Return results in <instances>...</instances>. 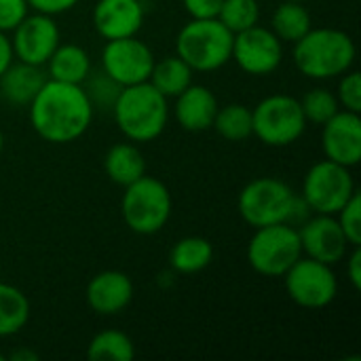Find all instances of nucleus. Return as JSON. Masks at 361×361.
I'll return each mask as SVG.
<instances>
[{"label":"nucleus","mask_w":361,"mask_h":361,"mask_svg":"<svg viewBox=\"0 0 361 361\" xmlns=\"http://www.w3.org/2000/svg\"><path fill=\"white\" fill-rule=\"evenodd\" d=\"M27 114L40 140L49 144H72L89 131L95 108L82 85L47 78L30 102Z\"/></svg>","instance_id":"1"},{"label":"nucleus","mask_w":361,"mask_h":361,"mask_svg":"<svg viewBox=\"0 0 361 361\" xmlns=\"http://www.w3.org/2000/svg\"><path fill=\"white\" fill-rule=\"evenodd\" d=\"M296 70L311 80H332L349 72L357 57L351 34L338 27H311L292 44Z\"/></svg>","instance_id":"2"},{"label":"nucleus","mask_w":361,"mask_h":361,"mask_svg":"<svg viewBox=\"0 0 361 361\" xmlns=\"http://www.w3.org/2000/svg\"><path fill=\"white\" fill-rule=\"evenodd\" d=\"M112 116L125 140L146 144L163 135L169 125L171 108L169 99L146 80L121 89L112 106Z\"/></svg>","instance_id":"3"},{"label":"nucleus","mask_w":361,"mask_h":361,"mask_svg":"<svg viewBox=\"0 0 361 361\" xmlns=\"http://www.w3.org/2000/svg\"><path fill=\"white\" fill-rule=\"evenodd\" d=\"M298 205L300 195L294 192L288 182L273 176H260L250 180L237 197L239 216L252 228L279 222L292 224Z\"/></svg>","instance_id":"4"},{"label":"nucleus","mask_w":361,"mask_h":361,"mask_svg":"<svg viewBox=\"0 0 361 361\" xmlns=\"http://www.w3.org/2000/svg\"><path fill=\"white\" fill-rule=\"evenodd\" d=\"M233 36L220 19H190L176 36V55L195 72H216L231 61Z\"/></svg>","instance_id":"5"},{"label":"nucleus","mask_w":361,"mask_h":361,"mask_svg":"<svg viewBox=\"0 0 361 361\" xmlns=\"http://www.w3.org/2000/svg\"><path fill=\"white\" fill-rule=\"evenodd\" d=\"M171 212L173 199L169 188L161 180L144 173L142 178L125 186L121 199V216L131 233L142 237L161 233L167 226Z\"/></svg>","instance_id":"6"},{"label":"nucleus","mask_w":361,"mask_h":361,"mask_svg":"<svg viewBox=\"0 0 361 361\" xmlns=\"http://www.w3.org/2000/svg\"><path fill=\"white\" fill-rule=\"evenodd\" d=\"M309 123L305 118L300 99L288 93H273L252 108V135L264 146L286 148L296 144Z\"/></svg>","instance_id":"7"},{"label":"nucleus","mask_w":361,"mask_h":361,"mask_svg":"<svg viewBox=\"0 0 361 361\" xmlns=\"http://www.w3.org/2000/svg\"><path fill=\"white\" fill-rule=\"evenodd\" d=\"M245 256L258 275L269 279L283 277L286 271L302 256L298 228L286 222L254 228Z\"/></svg>","instance_id":"8"},{"label":"nucleus","mask_w":361,"mask_h":361,"mask_svg":"<svg viewBox=\"0 0 361 361\" xmlns=\"http://www.w3.org/2000/svg\"><path fill=\"white\" fill-rule=\"evenodd\" d=\"M355 192L357 186L351 169L330 159H324L309 167L298 195L313 214L336 216Z\"/></svg>","instance_id":"9"},{"label":"nucleus","mask_w":361,"mask_h":361,"mask_svg":"<svg viewBox=\"0 0 361 361\" xmlns=\"http://www.w3.org/2000/svg\"><path fill=\"white\" fill-rule=\"evenodd\" d=\"M281 279L290 300L309 311L326 309L338 296V277L334 267L309 256H300Z\"/></svg>","instance_id":"10"},{"label":"nucleus","mask_w":361,"mask_h":361,"mask_svg":"<svg viewBox=\"0 0 361 361\" xmlns=\"http://www.w3.org/2000/svg\"><path fill=\"white\" fill-rule=\"evenodd\" d=\"M231 61H235L243 74L269 76L283 63V42L271 27L256 23L233 36Z\"/></svg>","instance_id":"11"},{"label":"nucleus","mask_w":361,"mask_h":361,"mask_svg":"<svg viewBox=\"0 0 361 361\" xmlns=\"http://www.w3.org/2000/svg\"><path fill=\"white\" fill-rule=\"evenodd\" d=\"M102 70L121 87L146 82L157 61L152 49L137 36L106 40L102 55Z\"/></svg>","instance_id":"12"},{"label":"nucleus","mask_w":361,"mask_h":361,"mask_svg":"<svg viewBox=\"0 0 361 361\" xmlns=\"http://www.w3.org/2000/svg\"><path fill=\"white\" fill-rule=\"evenodd\" d=\"M8 38H11L13 55L17 61L44 68V63L49 61V57L61 42V32H59L55 17L32 11L11 32Z\"/></svg>","instance_id":"13"},{"label":"nucleus","mask_w":361,"mask_h":361,"mask_svg":"<svg viewBox=\"0 0 361 361\" xmlns=\"http://www.w3.org/2000/svg\"><path fill=\"white\" fill-rule=\"evenodd\" d=\"M298 237H300L302 256L326 262L330 267L343 262L347 252L353 247L349 245L336 216H326V214H311L298 226Z\"/></svg>","instance_id":"14"},{"label":"nucleus","mask_w":361,"mask_h":361,"mask_svg":"<svg viewBox=\"0 0 361 361\" xmlns=\"http://www.w3.org/2000/svg\"><path fill=\"white\" fill-rule=\"evenodd\" d=\"M322 150L324 157L345 165L357 167L361 161V118L360 112L338 110L330 121L322 125Z\"/></svg>","instance_id":"15"},{"label":"nucleus","mask_w":361,"mask_h":361,"mask_svg":"<svg viewBox=\"0 0 361 361\" xmlns=\"http://www.w3.org/2000/svg\"><path fill=\"white\" fill-rule=\"evenodd\" d=\"M144 21V0H97L91 11V23L104 40L137 36Z\"/></svg>","instance_id":"16"},{"label":"nucleus","mask_w":361,"mask_h":361,"mask_svg":"<svg viewBox=\"0 0 361 361\" xmlns=\"http://www.w3.org/2000/svg\"><path fill=\"white\" fill-rule=\"evenodd\" d=\"M133 294L135 288L131 277L123 271L110 269L91 277L85 290V300L93 313L102 317H112L123 313L131 305Z\"/></svg>","instance_id":"17"},{"label":"nucleus","mask_w":361,"mask_h":361,"mask_svg":"<svg viewBox=\"0 0 361 361\" xmlns=\"http://www.w3.org/2000/svg\"><path fill=\"white\" fill-rule=\"evenodd\" d=\"M173 99H176L173 116L184 131L203 133V131L212 129L220 104L209 87L192 82Z\"/></svg>","instance_id":"18"},{"label":"nucleus","mask_w":361,"mask_h":361,"mask_svg":"<svg viewBox=\"0 0 361 361\" xmlns=\"http://www.w3.org/2000/svg\"><path fill=\"white\" fill-rule=\"evenodd\" d=\"M44 82L47 72L42 66L15 59L0 76V99L15 108H27Z\"/></svg>","instance_id":"19"},{"label":"nucleus","mask_w":361,"mask_h":361,"mask_svg":"<svg viewBox=\"0 0 361 361\" xmlns=\"http://www.w3.org/2000/svg\"><path fill=\"white\" fill-rule=\"evenodd\" d=\"M44 68H47L44 70L47 78L59 82H72V85H82L87 76L93 72L89 51L74 42H59V47L53 51Z\"/></svg>","instance_id":"20"},{"label":"nucleus","mask_w":361,"mask_h":361,"mask_svg":"<svg viewBox=\"0 0 361 361\" xmlns=\"http://www.w3.org/2000/svg\"><path fill=\"white\" fill-rule=\"evenodd\" d=\"M104 171L114 184L125 188L146 173L144 152L135 142H118L104 154Z\"/></svg>","instance_id":"21"},{"label":"nucleus","mask_w":361,"mask_h":361,"mask_svg":"<svg viewBox=\"0 0 361 361\" xmlns=\"http://www.w3.org/2000/svg\"><path fill=\"white\" fill-rule=\"evenodd\" d=\"M214 260V245L199 235L182 237L169 250V269L176 275H197L205 271Z\"/></svg>","instance_id":"22"},{"label":"nucleus","mask_w":361,"mask_h":361,"mask_svg":"<svg viewBox=\"0 0 361 361\" xmlns=\"http://www.w3.org/2000/svg\"><path fill=\"white\" fill-rule=\"evenodd\" d=\"M148 82L163 93L167 99L178 97L188 85L195 82V70L178 55H167L163 59H157L150 72Z\"/></svg>","instance_id":"23"},{"label":"nucleus","mask_w":361,"mask_h":361,"mask_svg":"<svg viewBox=\"0 0 361 361\" xmlns=\"http://www.w3.org/2000/svg\"><path fill=\"white\" fill-rule=\"evenodd\" d=\"M273 34L281 42H296L302 38L311 27H313V17L305 2H294V0H283L271 15V25Z\"/></svg>","instance_id":"24"},{"label":"nucleus","mask_w":361,"mask_h":361,"mask_svg":"<svg viewBox=\"0 0 361 361\" xmlns=\"http://www.w3.org/2000/svg\"><path fill=\"white\" fill-rule=\"evenodd\" d=\"M30 313L32 307L27 296L19 288L0 281V338L19 334L27 326Z\"/></svg>","instance_id":"25"},{"label":"nucleus","mask_w":361,"mask_h":361,"mask_svg":"<svg viewBox=\"0 0 361 361\" xmlns=\"http://www.w3.org/2000/svg\"><path fill=\"white\" fill-rule=\"evenodd\" d=\"M87 357L93 361H131L135 357V345L121 330H102L89 341Z\"/></svg>","instance_id":"26"},{"label":"nucleus","mask_w":361,"mask_h":361,"mask_svg":"<svg viewBox=\"0 0 361 361\" xmlns=\"http://www.w3.org/2000/svg\"><path fill=\"white\" fill-rule=\"evenodd\" d=\"M212 129L226 142H243L252 137V108L243 104L220 106Z\"/></svg>","instance_id":"27"},{"label":"nucleus","mask_w":361,"mask_h":361,"mask_svg":"<svg viewBox=\"0 0 361 361\" xmlns=\"http://www.w3.org/2000/svg\"><path fill=\"white\" fill-rule=\"evenodd\" d=\"M218 19L233 32H243L260 23V2L258 0H222Z\"/></svg>","instance_id":"28"},{"label":"nucleus","mask_w":361,"mask_h":361,"mask_svg":"<svg viewBox=\"0 0 361 361\" xmlns=\"http://www.w3.org/2000/svg\"><path fill=\"white\" fill-rule=\"evenodd\" d=\"M300 106H302L307 123H313V125H324L341 110L336 93L326 87H315L307 91L300 99Z\"/></svg>","instance_id":"29"},{"label":"nucleus","mask_w":361,"mask_h":361,"mask_svg":"<svg viewBox=\"0 0 361 361\" xmlns=\"http://www.w3.org/2000/svg\"><path fill=\"white\" fill-rule=\"evenodd\" d=\"M82 89L87 91L93 108H108V110H112V106H114V102H116V97H118L123 87L118 82H114L104 70H97V72H91L87 76V80L82 82Z\"/></svg>","instance_id":"30"},{"label":"nucleus","mask_w":361,"mask_h":361,"mask_svg":"<svg viewBox=\"0 0 361 361\" xmlns=\"http://www.w3.org/2000/svg\"><path fill=\"white\" fill-rule=\"evenodd\" d=\"M336 99L341 104V110L360 112L361 110V74L357 70H349L343 76H338L336 87Z\"/></svg>","instance_id":"31"},{"label":"nucleus","mask_w":361,"mask_h":361,"mask_svg":"<svg viewBox=\"0 0 361 361\" xmlns=\"http://www.w3.org/2000/svg\"><path fill=\"white\" fill-rule=\"evenodd\" d=\"M336 220L349 241V245H361V197L360 190L336 214Z\"/></svg>","instance_id":"32"},{"label":"nucleus","mask_w":361,"mask_h":361,"mask_svg":"<svg viewBox=\"0 0 361 361\" xmlns=\"http://www.w3.org/2000/svg\"><path fill=\"white\" fill-rule=\"evenodd\" d=\"M27 13V0H0V32L11 34Z\"/></svg>","instance_id":"33"},{"label":"nucleus","mask_w":361,"mask_h":361,"mask_svg":"<svg viewBox=\"0 0 361 361\" xmlns=\"http://www.w3.org/2000/svg\"><path fill=\"white\" fill-rule=\"evenodd\" d=\"M182 6L190 19H218L222 0H182Z\"/></svg>","instance_id":"34"},{"label":"nucleus","mask_w":361,"mask_h":361,"mask_svg":"<svg viewBox=\"0 0 361 361\" xmlns=\"http://www.w3.org/2000/svg\"><path fill=\"white\" fill-rule=\"evenodd\" d=\"M78 2L80 0H27V6L34 13L57 17V15H63V13L72 11Z\"/></svg>","instance_id":"35"},{"label":"nucleus","mask_w":361,"mask_h":361,"mask_svg":"<svg viewBox=\"0 0 361 361\" xmlns=\"http://www.w3.org/2000/svg\"><path fill=\"white\" fill-rule=\"evenodd\" d=\"M347 277L355 292L361 290V245H353L347 252Z\"/></svg>","instance_id":"36"},{"label":"nucleus","mask_w":361,"mask_h":361,"mask_svg":"<svg viewBox=\"0 0 361 361\" xmlns=\"http://www.w3.org/2000/svg\"><path fill=\"white\" fill-rule=\"evenodd\" d=\"M13 61H15V55H13L11 38H8V34L0 32V76Z\"/></svg>","instance_id":"37"},{"label":"nucleus","mask_w":361,"mask_h":361,"mask_svg":"<svg viewBox=\"0 0 361 361\" xmlns=\"http://www.w3.org/2000/svg\"><path fill=\"white\" fill-rule=\"evenodd\" d=\"M13 361H38V353L32 351V349H17L13 355H11Z\"/></svg>","instance_id":"38"},{"label":"nucleus","mask_w":361,"mask_h":361,"mask_svg":"<svg viewBox=\"0 0 361 361\" xmlns=\"http://www.w3.org/2000/svg\"><path fill=\"white\" fill-rule=\"evenodd\" d=\"M2 150H4V131L0 127V154H2Z\"/></svg>","instance_id":"39"},{"label":"nucleus","mask_w":361,"mask_h":361,"mask_svg":"<svg viewBox=\"0 0 361 361\" xmlns=\"http://www.w3.org/2000/svg\"><path fill=\"white\" fill-rule=\"evenodd\" d=\"M6 360V357H4V355H2V353H0V361H4Z\"/></svg>","instance_id":"40"},{"label":"nucleus","mask_w":361,"mask_h":361,"mask_svg":"<svg viewBox=\"0 0 361 361\" xmlns=\"http://www.w3.org/2000/svg\"><path fill=\"white\" fill-rule=\"evenodd\" d=\"M294 2H307V0H294Z\"/></svg>","instance_id":"41"}]
</instances>
